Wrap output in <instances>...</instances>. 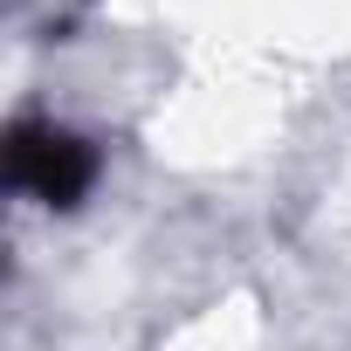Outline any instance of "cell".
I'll return each instance as SVG.
<instances>
[{"label":"cell","mask_w":351,"mask_h":351,"mask_svg":"<svg viewBox=\"0 0 351 351\" xmlns=\"http://www.w3.org/2000/svg\"><path fill=\"white\" fill-rule=\"evenodd\" d=\"M8 180L28 193V200H42V207H76L83 193H90V180H97V152L76 138V131H62V124H14V138H8Z\"/></svg>","instance_id":"6da1fadb"}]
</instances>
